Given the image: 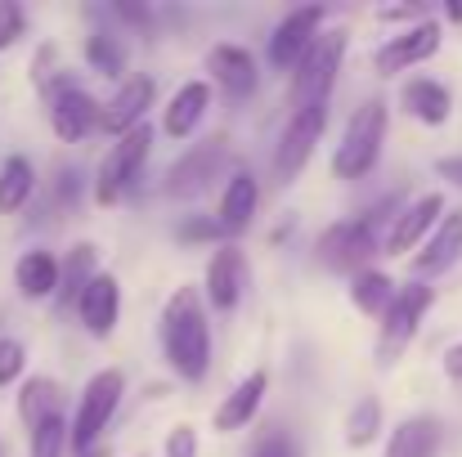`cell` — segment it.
Returning a JSON list of instances; mask_svg holds the SVG:
<instances>
[{"label": "cell", "mask_w": 462, "mask_h": 457, "mask_svg": "<svg viewBox=\"0 0 462 457\" xmlns=\"http://www.w3.org/2000/svg\"><path fill=\"white\" fill-rule=\"evenodd\" d=\"M14 283L27 301H45L59 288V260L50 251H23L18 265H14Z\"/></svg>", "instance_id": "23"}, {"label": "cell", "mask_w": 462, "mask_h": 457, "mask_svg": "<svg viewBox=\"0 0 462 457\" xmlns=\"http://www.w3.org/2000/svg\"><path fill=\"white\" fill-rule=\"evenodd\" d=\"M265 386H270V377L256 368V372H247L229 395H225V404L216 408V431H238V426H247L252 422V413L261 408V399H265Z\"/></svg>", "instance_id": "21"}, {"label": "cell", "mask_w": 462, "mask_h": 457, "mask_svg": "<svg viewBox=\"0 0 462 457\" xmlns=\"http://www.w3.org/2000/svg\"><path fill=\"white\" fill-rule=\"evenodd\" d=\"M77 314H81V327L90 332V336H113V327H117V314H122V288H117V279L113 274H95L86 288H81V297H77Z\"/></svg>", "instance_id": "14"}, {"label": "cell", "mask_w": 462, "mask_h": 457, "mask_svg": "<svg viewBox=\"0 0 462 457\" xmlns=\"http://www.w3.org/2000/svg\"><path fill=\"white\" fill-rule=\"evenodd\" d=\"M149 144H153L149 126H135V131L117 135L108 161H104L99 175H95V197H99V202H117V197L135 184V175H140V166H144V157H149Z\"/></svg>", "instance_id": "7"}, {"label": "cell", "mask_w": 462, "mask_h": 457, "mask_svg": "<svg viewBox=\"0 0 462 457\" xmlns=\"http://www.w3.org/2000/svg\"><path fill=\"white\" fill-rule=\"evenodd\" d=\"M99 270H95V247L90 242H77L72 251H68V260L59 265V305H77V297H81V288L95 279Z\"/></svg>", "instance_id": "27"}, {"label": "cell", "mask_w": 462, "mask_h": 457, "mask_svg": "<svg viewBox=\"0 0 462 457\" xmlns=\"http://www.w3.org/2000/svg\"><path fill=\"white\" fill-rule=\"evenodd\" d=\"M59 413H63L59 386L45 381V377H32V381L23 386V395H18V417H23V426L36 431L41 422H50V417H59Z\"/></svg>", "instance_id": "25"}, {"label": "cell", "mask_w": 462, "mask_h": 457, "mask_svg": "<svg viewBox=\"0 0 462 457\" xmlns=\"http://www.w3.org/2000/svg\"><path fill=\"white\" fill-rule=\"evenodd\" d=\"M32 188H36V170H32V161H27L23 152L5 157V166H0V211H5V215L23 211V202L32 197Z\"/></svg>", "instance_id": "26"}, {"label": "cell", "mask_w": 462, "mask_h": 457, "mask_svg": "<svg viewBox=\"0 0 462 457\" xmlns=\"http://www.w3.org/2000/svg\"><path fill=\"white\" fill-rule=\"evenodd\" d=\"M377 435H382V404H377L373 395H364V399L350 408V417H346V444H350V449H368Z\"/></svg>", "instance_id": "29"}, {"label": "cell", "mask_w": 462, "mask_h": 457, "mask_svg": "<svg viewBox=\"0 0 462 457\" xmlns=\"http://www.w3.org/2000/svg\"><path fill=\"white\" fill-rule=\"evenodd\" d=\"M45 95H50V126H54L59 140L77 144V140H86L90 131H99V108H95V99H90L86 90H77L68 77H59V86H50Z\"/></svg>", "instance_id": "9"}, {"label": "cell", "mask_w": 462, "mask_h": 457, "mask_svg": "<svg viewBox=\"0 0 462 457\" xmlns=\"http://www.w3.org/2000/svg\"><path fill=\"white\" fill-rule=\"evenodd\" d=\"M427 309H431V288L427 283H409L391 297V305L382 309V341H377L382 359H395L418 336V323L427 318Z\"/></svg>", "instance_id": "8"}, {"label": "cell", "mask_w": 462, "mask_h": 457, "mask_svg": "<svg viewBox=\"0 0 462 457\" xmlns=\"http://www.w3.org/2000/svg\"><path fill=\"white\" fill-rule=\"evenodd\" d=\"M341 59H346V32L332 27V32H319L310 41V50L297 63V77H292V99L297 108H323L332 86H337V72H341Z\"/></svg>", "instance_id": "3"}, {"label": "cell", "mask_w": 462, "mask_h": 457, "mask_svg": "<svg viewBox=\"0 0 462 457\" xmlns=\"http://www.w3.org/2000/svg\"><path fill=\"white\" fill-rule=\"evenodd\" d=\"M243 283H247V265L234 247H220L207 265V301L216 309H234L243 301Z\"/></svg>", "instance_id": "19"}, {"label": "cell", "mask_w": 462, "mask_h": 457, "mask_svg": "<svg viewBox=\"0 0 462 457\" xmlns=\"http://www.w3.org/2000/svg\"><path fill=\"white\" fill-rule=\"evenodd\" d=\"M23 363H27V350H23V341H0V386H14L18 377H23Z\"/></svg>", "instance_id": "32"}, {"label": "cell", "mask_w": 462, "mask_h": 457, "mask_svg": "<svg viewBox=\"0 0 462 457\" xmlns=\"http://www.w3.org/2000/svg\"><path fill=\"white\" fill-rule=\"evenodd\" d=\"M153 81L149 77H131L104 108H99V131H108V135H126V131H135V126H144V113L153 108Z\"/></svg>", "instance_id": "15"}, {"label": "cell", "mask_w": 462, "mask_h": 457, "mask_svg": "<svg viewBox=\"0 0 462 457\" xmlns=\"http://www.w3.org/2000/svg\"><path fill=\"white\" fill-rule=\"evenodd\" d=\"M377 18H418L422 23V5H386V9H377Z\"/></svg>", "instance_id": "38"}, {"label": "cell", "mask_w": 462, "mask_h": 457, "mask_svg": "<svg viewBox=\"0 0 462 457\" xmlns=\"http://www.w3.org/2000/svg\"><path fill=\"white\" fill-rule=\"evenodd\" d=\"M436 50H440V23L422 18V23H413L409 32L391 36V41L377 50V72H382V77H391V72L418 68V63H427Z\"/></svg>", "instance_id": "11"}, {"label": "cell", "mask_w": 462, "mask_h": 457, "mask_svg": "<svg viewBox=\"0 0 462 457\" xmlns=\"http://www.w3.org/2000/svg\"><path fill=\"white\" fill-rule=\"evenodd\" d=\"M225 161H229L225 140H207V144H198V149L184 152V157L166 170V193H171V197H198V193H207Z\"/></svg>", "instance_id": "10"}, {"label": "cell", "mask_w": 462, "mask_h": 457, "mask_svg": "<svg viewBox=\"0 0 462 457\" xmlns=\"http://www.w3.org/2000/svg\"><path fill=\"white\" fill-rule=\"evenodd\" d=\"M207 104H211V86H207V81H184V86L171 95L166 113H162V131H166L171 140H189V135L198 131V122L207 117Z\"/></svg>", "instance_id": "18"}, {"label": "cell", "mask_w": 462, "mask_h": 457, "mask_svg": "<svg viewBox=\"0 0 462 457\" xmlns=\"http://www.w3.org/2000/svg\"><path fill=\"white\" fill-rule=\"evenodd\" d=\"M207 72L225 86L229 99H247L256 90V59L243 45H216L207 54Z\"/></svg>", "instance_id": "17"}, {"label": "cell", "mask_w": 462, "mask_h": 457, "mask_svg": "<svg viewBox=\"0 0 462 457\" xmlns=\"http://www.w3.org/2000/svg\"><path fill=\"white\" fill-rule=\"evenodd\" d=\"M117 14H122L126 23H149V9H144V5H126V0H122V5H117Z\"/></svg>", "instance_id": "40"}, {"label": "cell", "mask_w": 462, "mask_h": 457, "mask_svg": "<svg viewBox=\"0 0 462 457\" xmlns=\"http://www.w3.org/2000/svg\"><path fill=\"white\" fill-rule=\"evenodd\" d=\"M436 170H440L445 179H454V184H458V188H462V157H445V161H440Z\"/></svg>", "instance_id": "39"}, {"label": "cell", "mask_w": 462, "mask_h": 457, "mask_svg": "<svg viewBox=\"0 0 462 457\" xmlns=\"http://www.w3.org/2000/svg\"><path fill=\"white\" fill-rule=\"evenodd\" d=\"M445 14H449L454 23H462V0H449V5H445Z\"/></svg>", "instance_id": "42"}, {"label": "cell", "mask_w": 462, "mask_h": 457, "mask_svg": "<svg viewBox=\"0 0 462 457\" xmlns=\"http://www.w3.org/2000/svg\"><path fill=\"white\" fill-rule=\"evenodd\" d=\"M59 179H63V184H54V197H63V202H72V197L81 193V170H63Z\"/></svg>", "instance_id": "37"}, {"label": "cell", "mask_w": 462, "mask_h": 457, "mask_svg": "<svg viewBox=\"0 0 462 457\" xmlns=\"http://www.w3.org/2000/svg\"><path fill=\"white\" fill-rule=\"evenodd\" d=\"M440 449V422L436 417H409L391 431L386 457H436Z\"/></svg>", "instance_id": "24"}, {"label": "cell", "mask_w": 462, "mask_h": 457, "mask_svg": "<svg viewBox=\"0 0 462 457\" xmlns=\"http://www.w3.org/2000/svg\"><path fill=\"white\" fill-rule=\"evenodd\" d=\"M63 449H68V422L59 413L32 431V457H63Z\"/></svg>", "instance_id": "31"}, {"label": "cell", "mask_w": 462, "mask_h": 457, "mask_svg": "<svg viewBox=\"0 0 462 457\" xmlns=\"http://www.w3.org/2000/svg\"><path fill=\"white\" fill-rule=\"evenodd\" d=\"M256 197L261 193H256L252 170H234L229 184H225V197H220V215H216L220 233H243L252 224V215H256Z\"/></svg>", "instance_id": "20"}, {"label": "cell", "mask_w": 462, "mask_h": 457, "mask_svg": "<svg viewBox=\"0 0 462 457\" xmlns=\"http://www.w3.org/2000/svg\"><path fill=\"white\" fill-rule=\"evenodd\" d=\"M117 404H122V372H113V368H108V372H95L90 386H86V395H81L77 422L68 426V444H72L81 457L95 449V440H99L104 426L113 422Z\"/></svg>", "instance_id": "5"}, {"label": "cell", "mask_w": 462, "mask_h": 457, "mask_svg": "<svg viewBox=\"0 0 462 457\" xmlns=\"http://www.w3.org/2000/svg\"><path fill=\"white\" fill-rule=\"evenodd\" d=\"M162 345L171 368L184 381H202L211 368V323L202 309L198 288H175V297L162 309Z\"/></svg>", "instance_id": "1"}, {"label": "cell", "mask_w": 462, "mask_h": 457, "mask_svg": "<svg viewBox=\"0 0 462 457\" xmlns=\"http://www.w3.org/2000/svg\"><path fill=\"white\" fill-rule=\"evenodd\" d=\"M86 59H90V68L104 72V77H117V72H122V45H117L108 32H95V36L86 41Z\"/></svg>", "instance_id": "30"}, {"label": "cell", "mask_w": 462, "mask_h": 457, "mask_svg": "<svg viewBox=\"0 0 462 457\" xmlns=\"http://www.w3.org/2000/svg\"><path fill=\"white\" fill-rule=\"evenodd\" d=\"M395 297V283L382 274V270H359L355 274V288H350V301L359 305L364 314H373V318H382V309L391 305Z\"/></svg>", "instance_id": "28"}, {"label": "cell", "mask_w": 462, "mask_h": 457, "mask_svg": "<svg viewBox=\"0 0 462 457\" xmlns=\"http://www.w3.org/2000/svg\"><path fill=\"white\" fill-rule=\"evenodd\" d=\"M252 457H301V453H297V444H292L288 435H270Z\"/></svg>", "instance_id": "36"}, {"label": "cell", "mask_w": 462, "mask_h": 457, "mask_svg": "<svg viewBox=\"0 0 462 457\" xmlns=\"http://www.w3.org/2000/svg\"><path fill=\"white\" fill-rule=\"evenodd\" d=\"M440 215H445V197L440 193H422L418 202H409L400 215H395V224H391V233H386V251L391 256H409L436 224H440Z\"/></svg>", "instance_id": "13"}, {"label": "cell", "mask_w": 462, "mask_h": 457, "mask_svg": "<svg viewBox=\"0 0 462 457\" xmlns=\"http://www.w3.org/2000/svg\"><path fill=\"white\" fill-rule=\"evenodd\" d=\"M386 122H391L386 117V104H377V99H368V104L355 108V117L346 122V135L337 144V157H332L337 179H364L377 166L382 144H386Z\"/></svg>", "instance_id": "2"}, {"label": "cell", "mask_w": 462, "mask_h": 457, "mask_svg": "<svg viewBox=\"0 0 462 457\" xmlns=\"http://www.w3.org/2000/svg\"><path fill=\"white\" fill-rule=\"evenodd\" d=\"M166 457H198V435L193 426H175L166 435Z\"/></svg>", "instance_id": "34"}, {"label": "cell", "mask_w": 462, "mask_h": 457, "mask_svg": "<svg viewBox=\"0 0 462 457\" xmlns=\"http://www.w3.org/2000/svg\"><path fill=\"white\" fill-rule=\"evenodd\" d=\"M445 372H449V377H462V345H454V350L445 354Z\"/></svg>", "instance_id": "41"}, {"label": "cell", "mask_w": 462, "mask_h": 457, "mask_svg": "<svg viewBox=\"0 0 462 457\" xmlns=\"http://www.w3.org/2000/svg\"><path fill=\"white\" fill-rule=\"evenodd\" d=\"M319 23H323V9H319V5H306V9H292V14L274 27L265 54H270V63H274L279 72H292V68L301 63L310 41L319 36Z\"/></svg>", "instance_id": "12"}, {"label": "cell", "mask_w": 462, "mask_h": 457, "mask_svg": "<svg viewBox=\"0 0 462 457\" xmlns=\"http://www.w3.org/2000/svg\"><path fill=\"white\" fill-rule=\"evenodd\" d=\"M404 108H409L418 122H427V126H445L449 113H454V99H449V90H445L440 81L413 77V81L404 86Z\"/></svg>", "instance_id": "22"}, {"label": "cell", "mask_w": 462, "mask_h": 457, "mask_svg": "<svg viewBox=\"0 0 462 457\" xmlns=\"http://www.w3.org/2000/svg\"><path fill=\"white\" fill-rule=\"evenodd\" d=\"M458 256H462V211H454V215H440V224L418 247V256H413V283L449 270Z\"/></svg>", "instance_id": "16"}, {"label": "cell", "mask_w": 462, "mask_h": 457, "mask_svg": "<svg viewBox=\"0 0 462 457\" xmlns=\"http://www.w3.org/2000/svg\"><path fill=\"white\" fill-rule=\"evenodd\" d=\"M180 238H184V242H207V238H220V224H216V220L189 215V220L180 224Z\"/></svg>", "instance_id": "35"}, {"label": "cell", "mask_w": 462, "mask_h": 457, "mask_svg": "<svg viewBox=\"0 0 462 457\" xmlns=\"http://www.w3.org/2000/svg\"><path fill=\"white\" fill-rule=\"evenodd\" d=\"M319 260L337 274H355L364 270L377 251H382V238H377V215H355V220H341L332 224L323 238H319Z\"/></svg>", "instance_id": "4"}, {"label": "cell", "mask_w": 462, "mask_h": 457, "mask_svg": "<svg viewBox=\"0 0 462 457\" xmlns=\"http://www.w3.org/2000/svg\"><path fill=\"white\" fill-rule=\"evenodd\" d=\"M23 27H27V14H23V5H14V0H0V50H9V45L23 36Z\"/></svg>", "instance_id": "33"}, {"label": "cell", "mask_w": 462, "mask_h": 457, "mask_svg": "<svg viewBox=\"0 0 462 457\" xmlns=\"http://www.w3.org/2000/svg\"><path fill=\"white\" fill-rule=\"evenodd\" d=\"M323 126H328V104H323V108H297V113H292V122L283 126V135H279V144H274V179H279V184H292V179L301 175V166L310 161V152L319 144Z\"/></svg>", "instance_id": "6"}, {"label": "cell", "mask_w": 462, "mask_h": 457, "mask_svg": "<svg viewBox=\"0 0 462 457\" xmlns=\"http://www.w3.org/2000/svg\"><path fill=\"white\" fill-rule=\"evenodd\" d=\"M86 457H90V453H86Z\"/></svg>", "instance_id": "43"}]
</instances>
